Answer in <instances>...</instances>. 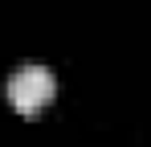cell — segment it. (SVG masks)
I'll use <instances>...</instances> for the list:
<instances>
[{
  "label": "cell",
  "instance_id": "cell-1",
  "mask_svg": "<svg viewBox=\"0 0 151 147\" xmlns=\"http://www.w3.org/2000/svg\"><path fill=\"white\" fill-rule=\"evenodd\" d=\"M53 94H57V78L45 66H21L8 78V102L21 115H37L45 102H53Z\"/></svg>",
  "mask_w": 151,
  "mask_h": 147
}]
</instances>
